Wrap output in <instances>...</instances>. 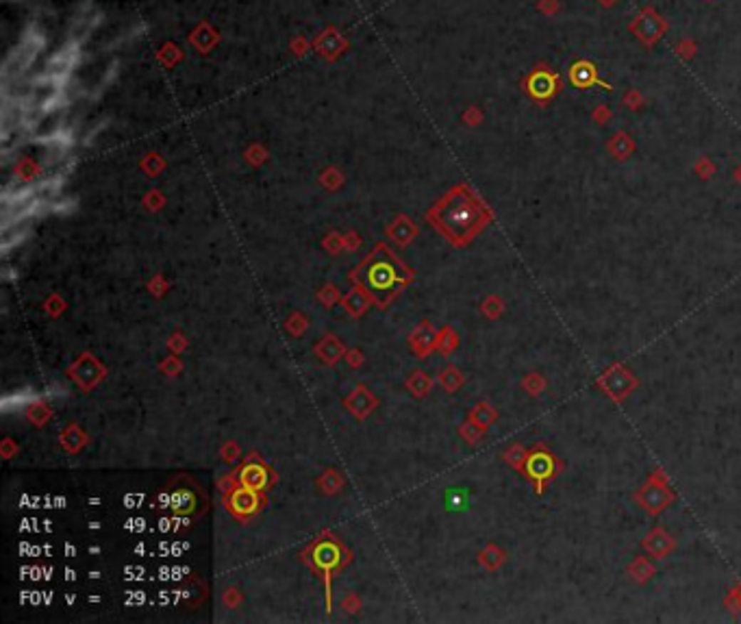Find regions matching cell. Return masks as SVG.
Instances as JSON below:
<instances>
[{"mask_svg":"<svg viewBox=\"0 0 741 624\" xmlns=\"http://www.w3.org/2000/svg\"><path fill=\"white\" fill-rule=\"evenodd\" d=\"M565 88L563 76L552 70L546 61H539L537 66L531 68V72L522 78V90L524 94L537 105V107H548Z\"/></svg>","mask_w":741,"mask_h":624,"instance_id":"6da1fadb","label":"cell"},{"mask_svg":"<svg viewBox=\"0 0 741 624\" xmlns=\"http://www.w3.org/2000/svg\"><path fill=\"white\" fill-rule=\"evenodd\" d=\"M668 28H670V22L655 7H643L628 24V33L648 51L659 44L665 37Z\"/></svg>","mask_w":741,"mask_h":624,"instance_id":"7a4b0ae2","label":"cell"},{"mask_svg":"<svg viewBox=\"0 0 741 624\" xmlns=\"http://www.w3.org/2000/svg\"><path fill=\"white\" fill-rule=\"evenodd\" d=\"M481 222H483V209L470 198L457 200L448 212V224L457 233H470L481 227Z\"/></svg>","mask_w":741,"mask_h":624,"instance_id":"3957f363","label":"cell"},{"mask_svg":"<svg viewBox=\"0 0 741 624\" xmlns=\"http://www.w3.org/2000/svg\"><path fill=\"white\" fill-rule=\"evenodd\" d=\"M568 78L576 90H591V88H602L604 92H613L611 83L602 80L598 66L589 59H576L570 70H568Z\"/></svg>","mask_w":741,"mask_h":624,"instance_id":"277c9868","label":"cell"},{"mask_svg":"<svg viewBox=\"0 0 741 624\" xmlns=\"http://www.w3.org/2000/svg\"><path fill=\"white\" fill-rule=\"evenodd\" d=\"M635 140L626 133V131H618V133H613L611 135V140H608L606 142V150H608V155H611L613 159H618V161H624V159H628L633 152H635Z\"/></svg>","mask_w":741,"mask_h":624,"instance_id":"5b68a950","label":"cell"},{"mask_svg":"<svg viewBox=\"0 0 741 624\" xmlns=\"http://www.w3.org/2000/svg\"><path fill=\"white\" fill-rule=\"evenodd\" d=\"M529 474L539 481V485L554 474V459L550 452H537L529 462Z\"/></svg>","mask_w":741,"mask_h":624,"instance_id":"8992f818","label":"cell"},{"mask_svg":"<svg viewBox=\"0 0 741 624\" xmlns=\"http://www.w3.org/2000/svg\"><path fill=\"white\" fill-rule=\"evenodd\" d=\"M674 53L678 55V59H683V61H691V59L695 57V53H698V44H695V39L685 37V39L676 41Z\"/></svg>","mask_w":741,"mask_h":624,"instance_id":"52a82bcc","label":"cell"},{"mask_svg":"<svg viewBox=\"0 0 741 624\" xmlns=\"http://www.w3.org/2000/svg\"><path fill=\"white\" fill-rule=\"evenodd\" d=\"M622 105H624L626 109H631V111H639V109H643L646 98H643V94H641L639 90L631 88V90H626V94L622 96Z\"/></svg>","mask_w":741,"mask_h":624,"instance_id":"ba28073f","label":"cell"},{"mask_svg":"<svg viewBox=\"0 0 741 624\" xmlns=\"http://www.w3.org/2000/svg\"><path fill=\"white\" fill-rule=\"evenodd\" d=\"M537 11L546 18H554L563 11L561 0H537Z\"/></svg>","mask_w":741,"mask_h":624,"instance_id":"9c48e42d","label":"cell"},{"mask_svg":"<svg viewBox=\"0 0 741 624\" xmlns=\"http://www.w3.org/2000/svg\"><path fill=\"white\" fill-rule=\"evenodd\" d=\"M695 172H698L700 179L707 181V179H711L715 175V165H713V161L709 157H700L698 163H695Z\"/></svg>","mask_w":741,"mask_h":624,"instance_id":"30bf717a","label":"cell"},{"mask_svg":"<svg viewBox=\"0 0 741 624\" xmlns=\"http://www.w3.org/2000/svg\"><path fill=\"white\" fill-rule=\"evenodd\" d=\"M591 118H594L596 124H608V122H611V118H613V111H611V107H608V105H598L591 111Z\"/></svg>","mask_w":741,"mask_h":624,"instance_id":"8fae6325","label":"cell"},{"mask_svg":"<svg viewBox=\"0 0 741 624\" xmlns=\"http://www.w3.org/2000/svg\"><path fill=\"white\" fill-rule=\"evenodd\" d=\"M596 3H598L602 9H613L616 5H620V0H596Z\"/></svg>","mask_w":741,"mask_h":624,"instance_id":"7c38bea8","label":"cell"},{"mask_svg":"<svg viewBox=\"0 0 741 624\" xmlns=\"http://www.w3.org/2000/svg\"><path fill=\"white\" fill-rule=\"evenodd\" d=\"M735 181L741 183V165H739V168H735Z\"/></svg>","mask_w":741,"mask_h":624,"instance_id":"4fadbf2b","label":"cell"}]
</instances>
